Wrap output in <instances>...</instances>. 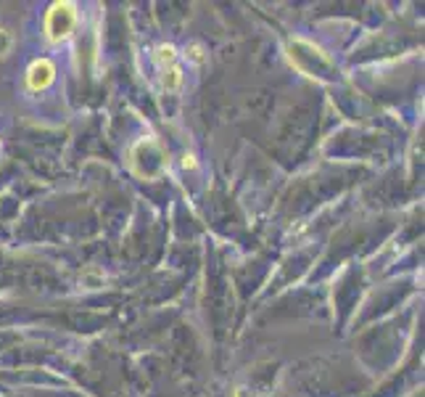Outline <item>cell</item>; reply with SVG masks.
Segmentation results:
<instances>
[{
    "label": "cell",
    "instance_id": "1",
    "mask_svg": "<svg viewBox=\"0 0 425 397\" xmlns=\"http://www.w3.org/2000/svg\"><path fill=\"white\" fill-rule=\"evenodd\" d=\"M77 24V8L74 3H53L51 11L45 16V34L51 43H61L66 40Z\"/></svg>",
    "mask_w": 425,
    "mask_h": 397
},
{
    "label": "cell",
    "instance_id": "2",
    "mask_svg": "<svg viewBox=\"0 0 425 397\" xmlns=\"http://www.w3.org/2000/svg\"><path fill=\"white\" fill-rule=\"evenodd\" d=\"M53 80H55V66L53 61H48V58H37V61H32L30 69H27V88L34 90V93L45 90Z\"/></svg>",
    "mask_w": 425,
    "mask_h": 397
},
{
    "label": "cell",
    "instance_id": "3",
    "mask_svg": "<svg viewBox=\"0 0 425 397\" xmlns=\"http://www.w3.org/2000/svg\"><path fill=\"white\" fill-rule=\"evenodd\" d=\"M162 85L164 90H177L180 85H183V69L180 66H166V69H162Z\"/></svg>",
    "mask_w": 425,
    "mask_h": 397
},
{
    "label": "cell",
    "instance_id": "4",
    "mask_svg": "<svg viewBox=\"0 0 425 397\" xmlns=\"http://www.w3.org/2000/svg\"><path fill=\"white\" fill-rule=\"evenodd\" d=\"M153 58H156V64L162 66V69H166V66H175L177 64L175 45H159V48H156V53H153Z\"/></svg>",
    "mask_w": 425,
    "mask_h": 397
},
{
    "label": "cell",
    "instance_id": "5",
    "mask_svg": "<svg viewBox=\"0 0 425 397\" xmlns=\"http://www.w3.org/2000/svg\"><path fill=\"white\" fill-rule=\"evenodd\" d=\"M11 45H13V34L6 30V27H0V58L11 51Z\"/></svg>",
    "mask_w": 425,
    "mask_h": 397
},
{
    "label": "cell",
    "instance_id": "6",
    "mask_svg": "<svg viewBox=\"0 0 425 397\" xmlns=\"http://www.w3.org/2000/svg\"><path fill=\"white\" fill-rule=\"evenodd\" d=\"M190 58H193L196 64H201V61H204V56H201V48H198V45H193V48H190Z\"/></svg>",
    "mask_w": 425,
    "mask_h": 397
}]
</instances>
